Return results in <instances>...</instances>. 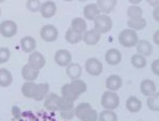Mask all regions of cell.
<instances>
[{
	"mask_svg": "<svg viewBox=\"0 0 159 121\" xmlns=\"http://www.w3.org/2000/svg\"><path fill=\"white\" fill-rule=\"evenodd\" d=\"M74 115L81 121H98V112L89 103H81L74 107Z\"/></svg>",
	"mask_w": 159,
	"mask_h": 121,
	"instance_id": "6da1fadb",
	"label": "cell"
},
{
	"mask_svg": "<svg viewBox=\"0 0 159 121\" xmlns=\"http://www.w3.org/2000/svg\"><path fill=\"white\" fill-rule=\"evenodd\" d=\"M138 40H138L137 32L130 29H124L118 36V42H119L120 45L125 48L136 47Z\"/></svg>",
	"mask_w": 159,
	"mask_h": 121,
	"instance_id": "7a4b0ae2",
	"label": "cell"
},
{
	"mask_svg": "<svg viewBox=\"0 0 159 121\" xmlns=\"http://www.w3.org/2000/svg\"><path fill=\"white\" fill-rule=\"evenodd\" d=\"M94 28L93 29L99 32L100 34H104L111 30L112 28V19L110 18L108 15L100 14L99 16H97L93 20Z\"/></svg>",
	"mask_w": 159,
	"mask_h": 121,
	"instance_id": "3957f363",
	"label": "cell"
},
{
	"mask_svg": "<svg viewBox=\"0 0 159 121\" xmlns=\"http://www.w3.org/2000/svg\"><path fill=\"white\" fill-rule=\"evenodd\" d=\"M120 104V98L115 91H107L102 95L101 105L105 109L114 110L116 109Z\"/></svg>",
	"mask_w": 159,
	"mask_h": 121,
	"instance_id": "277c9868",
	"label": "cell"
},
{
	"mask_svg": "<svg viewBox=\"0 0 159 121\" xmlns=\"http://www.w3.org/2000/svg\"><path fill=\"white\" fill-rule=\"evenodd\" d=\"M40 37L43 40L48 43L55 42L58 37V30L53 25H46L40 29Z\"/></svg>",
	"mask_w": 159,
	"mask_h": 121,
	"instance_id": "5b68a950",
	"label": "cell"
},
{
	"mask_svg": "<svg viewBox=\"0 0 159 121\" xmlns=\"http://www.w3.org/2000/svg\"><path fill=\"white\" fill-rule=\"evenodd\" d=\"M85 70L90 76L98 77L103 71V65H102V63L98 58H90L85 62Z\"/></svg>",
	"mask_w": 159,
	"mask_h": 121,
	"instance_id": "8992f818",
	"label": "cell"
},
{
	"mask_svg": "<svg viewBox=\"0 0 159 121\" xmlns=\"http://www.w3.org/2000/svg\"><path fill=\"white\" fill-rule=\"evenodd\" d=\"M17 24L13 20H4L0 24V34L3 37L10 38L16 35L17 33Z\"/></svg>",
	"mask_w": 159,
	"mask_h": 121,
	"instance_id": "52a82bcc",
	"label": "cell"
},
{
	"mask_svg": "<svg viewBox=\"0 0 159 121\" xmlns=\"http://www.w3.org/2000/svg\"><path fill=\"white\" fill-rule=\"evenodd\" d=\"M54 61L58 66L61 67H68L72 63V55L66 49H61L55 52Z\"/></svg>",
	"mask_w": 159,
	"mask_h": 121,
	"instance_id": "ba28073f",
	"label": "cell"
},
{
	"mask_svg": "<svg viewBox=\"0 0 159 121\" xmlns=\"http://www.w3.org/2000/svg\"><path fill=\"white\" fill-rule=\"evenodd\" d=\"M61 97L57 96L54 92L48 94V96L45 98V107L48 110H55L58 112L60 110V104H61Z\"/></svg>",
	"mask_w": 159,
	"mask_h": 121,
	"instance_id": "9c48e42d",
	"label": "cell"
},
{
	"mask_svg": "<svg viewBox=\"0 0 159 121\" xmlns=\"http://www.w3.org/2000/svg\"><path fill=\"white\" fill-rule=\"evenodd\" d=\"M28 64L30 66L34 67L37 70H40L43 68V66L46 65V58L42 53L38 52V51H34L32 52L29 56V60H28Z\"/></svg>",
	"mask_w": 159,
	"mask_h": 121,
	"instance_id": "30bf717a",
	"label": "cell"
},
{
	"mask_svg": "<svg viewBox=\"0 0 159 121\" xmlns=\"http://www.w3.org/2000/svg\"><path fill=\"white\" fill-rule=\"evenodd\" d=\"M122 60V54L118 49L111 48L108 49L105 53V61L108 65L116 66L118 64H120V62Z\"/></svg>",
	"mask_w": 159,
	"mask_h": 121,
	"instance_id": "8fae6325",
	"label": "cell"
},
{
	"mask_svg": "<svg viewBox=\"0 0 159 121\" xmlns=\"http://www.w3.org/2000/svg\"><path fill=\"white\" fill-rule=\"evenodd\" d=\"M100 40H101V34L99 32H97L94 29L88 30L82 35V40L86 44L87 46H94L97 45Z\"/></svg>",
	"mask_w": 159,
	"mask_h": 121,
	"instance_id": "7c38bea8",
	"label": "cell"
},
{
	"mask_svg": "<svg viewBox=\"0 0 159 121\" xmlns=\"http://www.w3.org/2000/svg\"><path fill=\"white\" fill-rule=\"evenodd\" d=\"M156 84L155 82L152 81L150 79H145L141 82L140 84V91L143 96H147V97H151L153 96L154 94H156Z\"/></svg>",
	"mask_w": 159,
	"mask_h": 121,
	"instance_id": "4fadbf2b",
	"label": "cell"
},
{
	"mask_svg": "<svg viewBox=\"0 0 159 121\" xmlns=\"http://www.w3.org/2000/svg\"><path fill=\"white\" fill-rule=\"evenodd\" d=\"M39 12L43 18H46V19L51 18V17L54 16L56 13V4L53 1L43 2V3H42Z\"/></svg>",
	"mask_w": 159,
	"mask_h": 121,
	"instance_id": "5bb4252c",
	"label": "cell"
},
{
	"mask_svg": "<svg viewBox=\"0 0 159 121\" xmlns=\"http://www.w3.org/2000/svg\"><path fill=\"white\" fill-rule=\"evenodd\" d=\"M38 74H39V70L30 66L29 64L25 65L21 69V76L25 82H34L38 78Z\"/></svg>",
	"mask_w": 159,
	"mask_h": 121,
	"instance_id": "9a60e30c",
	"label": "cell"
},
{
	"mask_svg": "<svg viewBox=\"0 0 159 121\" xmlns=\"http://www.w3.org/2000/svg\"><path fill=\"white\" fill-rule=\"evenodd\" d=\"M105 85H106V88L108 89V91L116 92L122 87L121 77L117 76V74H111V76H109L108 78L106 79Z\"/></svg>",
	"mask_w": 159,
	"mask_h": 121,
	"instance_id": "2e32d148",
	"label": "cell"
},
{
	"mask_svg": "<svg viewBox=\"0 0 159 121\" xmlns=\"http://www.w3.org/2000/svg\"><path fill=\"white\" fill-rule=\"evenodd\" d=\"M49 94V84L48 83H40L37 84L35 87L34 94H33V98L35 101H42L43 99H45Z\"/></svg>",
	"mask_w": 159,
	"mask_h": 121,
	"instance_id": "e0dca14e",
	"label": "cell"
},
{
	"mask_svg": "<svg viewBox=\"0 0 159 121\" xmlns=\"http://www.w3.org/2000/svg\"><path fill=\"white\" fill-rule=\"evenodd\" d=\"M136 47H137L138 54L144 56V58H147V56H150L153 53V46H152V44H151L150 42H148V40H138Z\"/></svg>",
	"mask_w": 159,
	"mask_h": 121,
	"instance_id": "ac0fdd59",
	"label": "cell"
},
{
	"mask_svg": "<svg viewBox=\"0 0 159 121\" xmlns=\"http://www.w3.org/2000/svg\"><path fill=\"white\" fill-rule=\"evenodd\" d=\"M117 0H98L96 4L99 7L100 12L104 13V15H107L112 12L115 7L117 6Z\"/></svg>",
	"mask_w": 159,
	"mask_h": 121,
	"instance_id": "d6986e66",
	"label": "cell"
},
{
	"mask_svg": "<svg viewBox=\"0 0 159 121\" xmlns=\"http://www.w3.org/2000/svg\"><path fill=\"white\" fill-rule=\"evenodd\" d=\"M20 47L25 53L34 52L35 48H36V40L32 36H25L20 40Z\"/></svg>",
	"mask_w": 159,
	"mask_h": 121,
	"instance_id": "ffe728a7",
	"label": "cell"
},
{
	"mask_svg": "<svg viewBox=\"0 0 159 121\" xmlns=\"http://www.w3.org/2000/svg\"><path fill=\"white\" fill-rule=\"evenodd\" d=\"M100 14H101V12H100L96 3H88L83 10V15L87 20H94V18L99 16Z\"/></svg>",
	"mask_w": 159,
	"mask_h": 121,
	"instance_id": "44dd1931",
	"label": "cell"
},
{
	"mask_svg": "<svg viewBox=\"0 0 159 121\" xmlns=\"http://www.w3.org/2000/svg\"><path fill=\"white\" fill-rule=\"evenodd\" d=\"M127 27L129 29L135 31H140L143 30L147 27V19L144 17H139V18H130L127 20Z\"/></svg>",
	"mask_w": 159,
	"mask_h": 121,
	"instance_id": "7402d4cb",
	"label": "cell"
},
{
	"mask_svg": "<svg viewBox=\"0 0 159 121\" xmlns=\"http://www.w3.org/2000/svg\"><path fill=\"white\" fill-rule=\"evenodd\" d=\"M71 29H72L74 32L83 35L87 31V24H86L85 19L82 18V17L73 18L72 21H71Z\"/></svg>",
	"mask_w": 159,
	"mask_h": 121,
	"instance_id": "603a6c76",
	"label": "cell"
},
{
	"mask_svg": "<svg viewBox=\"0 0 159 121\" xmlns=\"http://www.w3.org/2000/svg\"><path fill=\"white\" fill-rule=\"evenodd\" d=\"M125 105H126L127 110L130 113H138L142 107V103L136 96H129L127 98Z\"/></svg>",
	"mask_w": 159,
	"mask_h": 121,
	"instance_id": "cb8c5ba5",
	"label": "cell"
},
{
	"mask_svg": "<svg viewBox=\"0 0 159 121\" xmlns=\"http://www.w3.org/2000/svg\"><path fill=\"white\" fill-rule=\"evenodd\" d=\"M61 98L65 99L66 101L73 103L74 101H76L79 96L74 92L73 89L71 88L70 84H65L61 87Z\"/></svg>",
	"mask_w": 159,
	"mask_h": 121,
	"instance_id": "d4e9b609",
	"label": "cell"
},
{
	"mask_svg": "<svg viewBox=\"0 0 159 121\" xmlns=\"http://www.w3.org/2000/svg\"><path fill=\"white\" fill-rule=\"evenodd\" d=\"M66 73L69 77V79H71V81L73 80H78L80 79L82 74V67L79 65V64L75 63H71L70 65L67 67L66 69Z\"/></svg>",
	"mask_w": 159,
	"mask_h": 121,
	"instance_id": "484cf974",
	"label": "cell"
},
{
	"mask_svg": "<svg viewBox=\"0 0 159 121\" xmlns=\"http://www.w3.org/2000/svg\"><path fill=\"white\" fill-rule=\"evenodd\" d=\"M12 82V73L6 68H0V87H9Z\"/></svg>",
	"mask_w": 159,
	"mask_h": 121,
	"instance_id": "4316f807",
	"label": "cell"
},
{
	"mask_svg": "<svg viewBox=\"0 0 159 121\" xmlns=\"http://www.w3.org/2000/svg\"><path fill=\"white\" fill-rule=\"evenodd\" d=\"M71 86V88L73 89L74 92H75L78 96H81L82 94H84L87 91V85L83 80H73L71 81V83H69Z\"/></svg>",
	"mask_w": 159,
	"mask_h": 121,
	"instance_id": "83f0119b",
	"label": "cell"
},
{
	"mask_svg": "<svg viewBox=\"0 0 159 121\" xmlns=\"http://www.w3.org/2000/svg\"><path fill=\"white\" fill-rule=\"evenodd\" d=\"M36 83L35 82H25L21 86V92L25 98L32 99L33 94H34L35 87H36Z\"/></svg>",
	"mask_w": 159,
	"mask_h": 121,
	"instance_id": "f1b7e54d",
	"label": "cell"
},
{
	"mask_svg": "<svg viewBox=\"0 0 159 121\" xmlns=\"http://www.w3.org/2000/svg\"><path fill=\"white\" fill-rule=\"evenodd\" d=\"M65 40H66V42H68L69 44H71V45H75V44H78L82 40V35L74 32L71 28H69V29L66 31Z\"/></svg>",
	"mask_w": 159,
	"mask_h": 121,
	"instance_id": "f546056e",
	"label": "cell"
},
{
	"mask_svg": "<svg viewBox=\"0 0 159 121\" xmlns=\"http://www.w3.org/2000/svg\"><path fill=\"white\" fill-rule=\"evenodd\" d=\"M98 121H118V116L114 110L104 109L99 114Z\"/></svg>",
	"mask_w": 159,
	"mask_h": 121,
	"instance_id": "4dcf8cb0",
	"label": "cell"
},
{
	"mask_svg": "<svg viewBox=\"0 0 159 121\" xmlns=\"http://www.w3.org/2000/svg\"><path fill=\"white\" fill-rule=\"evenodd\" d=\"M130 63H132V65L134 66L135 68L142 69L147 66L148 62H147V58H145L144 56H142V55H140L137 53V54H134L132 56V58H130Z\"/></svg>",
	"mask_w": 159,
	"mask_h": 121,
	"instance_id": "1f68e13d",
	"label": "cell"
},
{
	"mask_svg": "<svg viewBox=\"0 0 159 121\" xmlns=\"http://www.w3.org/2000/svg\"><path fill=\"white\" fill-rule=\"evenodd\" d=\"M147 104H148V107L151 110H153V112H158L159 110V94L158 92H156L153 96L148 98Z\"/></svg>",
	"mask_w": 159,
	"mask_h": 121,
	"instance_id": "d6a6232c",
	"label": "cell"
},
{
	"mask_svg": "<svg viewBox=\"0 0 159 121\" xmlns=\"http://www.w3.org/2000/svg\"><path fill=\"white\" fill-rule=\"evenodd\" d=\"M127 16L130 18H139V17H143V11L140 7L138 6H130L127 9L126 12Z\"/></svg>",
	"mask_w": 159,
	"mask_h": 121,
	"instance_id": "836d02e7",
	"label": "cell"
},
{
	"mask_svg": "<svg viewBox=\"0 0 159 121\" xmlns=\"http://www.w3.org/2000/svg\"><path fill=\"white\" fill-rule=\"evenodd\" d=\"M42 7V2L39 0H29L27 1V9L30 12H38Z\"/></svg>",
	"mask_w": 159,
	"mask_h": 121,
	"instance_id": "e575fe53",
	"label": "cell"
},
{
	"mask_svg": "<svg viewBox=\"0 0 159 121\" xmlns=\"http://www.w3.org/2000/svg\"><path fill=\"white\" fill-rule=\"evenodd\" d=\"M11 58V51L6 47L0 48V64L7 63Z\"/></svg>",
	"mask_w": 159,
	"mask_h": 121,
	"instance_id": "d590c367",
	"label": "cell"
},
{
	"mask_svg": "<svg viewBox=\"0 0 159 121\" xmlns=\"http://www.w3.org/2000/svg\"><path fill=\"white\" fill-rule=\"evenodd\" d=\"M69 109H74L73 103L66 101L65 99H63V98H61V104H60V110H58V112H63V110H69Z\"/></svg>",
	"mask_w": 159,
	"mask_h": 121,
	"instance_id": "8d00e7d4",
	"label": "cell"
},
{
	"mask_svg": "<svg viewBox=\"0 0 159 121\" xmlns=\"http://www.w3.org/2000/svg\"><path fill=\"white\" fill-rule=\"evenodd\" d=\"M74 109H69V110H63L61 112V117L65 120H71L74 117Z\"/></svg>",
	"mask_w": 159,
	"mask_h": 121,
	"instance_id": "74e56055",
	"label": "cell"
},
{
	"mask_svg": "<svg viewBox=\"0 0 159 121\" xmlns=\"http://www.w3.org/2000/svg\"><path fill=\"white\" fill-rule=\"evenodd\" d=\"M151 69H152V72L156 76L159 74V60H155L151 65Z\"/></svg>",
	"mask_w": 159,
	"mask_h": 121,
	"instance_id": "f35d334b",
	"label": "cell"
},
{
	"mask_svg": "<svg viewBox=\"0 0 159 121\" xmlns=\"http://www.w3.org/2000/svg\"><path fill=\"white\" fill-rule=\"evenodd\" d=\"M12 113H13V116H14L15 119H19L20 116H21V112H20V109L18 106H13Z\"/></svg>",
	"mask_w": 159,
	"mask_h": 121,
	"instance_id": "ab89813d",
	"label": "cell"
},
{
	"mask_svg": "<svg viewBox=\"0 0 159 121\" xmlns=\"http://www.w3.org/2000/svg\"><path fill=\"white\" fill-rule=\"evenodd\" d=\"M153 17H154V19H155L156 21H158V20H159V7H156L155 9H154Z\"/></svg>",
	"mask_w": 159,
	"mask_h": 121,
	"instance_id": "60d3db41",
	"label": "cell"
},
{
	"mask_svg": "<svg viewBox=\"0 0 159 121\" xmlns=\"http://www.w3.org/2000/svg\"><path fill=\"white\" fill-rule=\"evenodd\" d=\"M158 36H159V31H156L155 34H154V43L156 45H159V40H158Z\"/></svg>",
	"mask_w": 159,
	"mask_h": 121,
	"instance_id": "b9f144b4",
	"label": "cell"
},
{
	"mask_svg": "<svg viewBox=\"0 0 159 121\" xmlns=\"http://www.w3.org/2000/svg\"><path fill=\"white\" fill-rule=\"evenodd\" d=\"M148 3H150L151 4V6H154V7H158V4H159V1H158V0H156V1H148Z\"/></svg>",
	"mask_w": 159,
	"mask_h": 121,
	"instance_id": "7bdbcfd3",
	"label": "cell"
},
{
	"mask_svg": "<svg viewBox=\"0 0 159 121\" xmlns=\"http://www.w3.org/2000/svg\"><path fill=\"white\" fill-rule=\"evenodd\" d=\"M129 2H130V3L133 4V6H137L138 3H140V0H137V1H135V0H130V1H129Z\"/></svg>",
	"mask_w": 159,
	"mask_h": 121,
	"instance_id": "ee69618b",
	"label": "cell"
},
{
	"mask_svg": "<svg viewBox=\"0 0 159 121\" xmlns=\"http://www.w3.org/2000/svg\"><path fill=\"white\" fill-rule=\"evenodd\" d=\"M0 16H1V10H0Z\"/></svg>",
	"mask_w": 159,
	"mask_h": 121,
	"instance_id": "f6af8a7d",
	"label": "cell"
}]
</instances>
